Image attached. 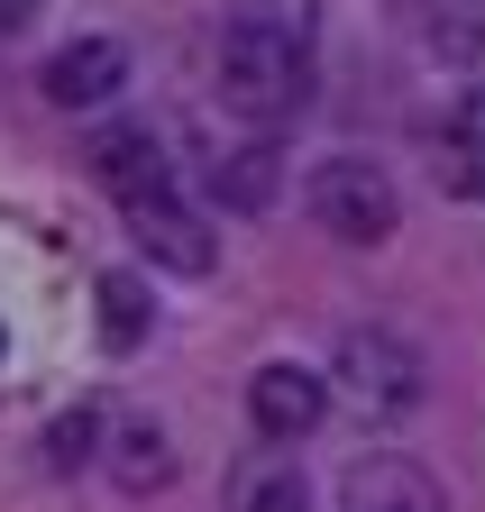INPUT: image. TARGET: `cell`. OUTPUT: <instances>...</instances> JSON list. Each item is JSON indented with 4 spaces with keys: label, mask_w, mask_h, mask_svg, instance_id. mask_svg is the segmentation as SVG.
Segmentation results:
<instances>
[{
    "label": "cell",
    "mask_w": 485,
    "mask_h": 512,
    "mask_svg": "<svg viewBox=\"0 0 485 512\" xmlns=\"http://www.w3.org/2000/svg\"><path fill=\"white\" fill-rule=\"evenodd\" d=\"M339 512H449V494L403 448H367V458L339 467Z\"/></svg>",
    "instance_id": "6"
},
{
    "label": "cell",
    "mask_w": 485,
    "mask_h": 512,
    "mask_svg": "<svg viewBox=\"0 0 485 512\" xmlns=\"http://www.w3.org/2000/svg\"><path fill=\"white\" fill-rule=\"evenodd\" d=\"M37 19V0H0V37H10V28H28Z\"/></svg>",
    "instance_id": "16"
},
{
    "label": "cell",
    "mask_w": 485,
    "mask_h": 512,
    "mask_svg": "<svg viewBox=\"0 0 485 512\" xmlns=\"http://www.w3.org/2000/svg\"><path fill=\"white\" fill-rule=\"evenodd\" d=\"M302 211H312V229L339 238V247H385L394 220H403V192L367 156H330V165H312V183H302Z\"/></svg>",
    "instance_id": "3"
},
{
    "label": "cell",
    "mask_w": 485,
    "mask_h": 512,
    "mask_svg": "<svg viewBox=\"0 0 485 512\" xmlns=\"http://www.w3.org/2000/svg\"><path fill=\"white\" fill-rule=\"evenodd\" d=\"M119 211H129V238L156 275H211L220 266V238L184 192H147V202H119Z\"/></svg>",
    "instance_id": "4"
},
{
    "label": "cell",
    "mask_w": 485,
    "mask_h": 512,
    "mask_svg": "<svg viewBox=\"0 0 485 512\" xmlns=\"http://www.w3.org/2000/svg\"><path fill=\"white\" fill-rule=\"evenodd\" d=\"M101 421H110V412H92V403L55 421V467H83V458H101Z\"/></svg>",
    "instance_id": "15"
},
{
    "label": "cell",
    "mask_w": 485,
    "mask_h": 512,
    "mask_svg": "<svg viewBox=\"0 0 485 512\" xmlns=\"http://www.w3.org/2000/svg\"><path fill=\"white\" fill-rule=\"evenodd\" d=\"M101 467H110L119 494H165V485H174V430H165L156 412L101 421Z\"/></svg>",
    "instance_id": "8"
},
{
    "label": "cell",
    "mask_w": 485,
    "mask_h": 512,
    "mask_svg": "<svg viewBox=\"0 0 485 512\" xmlns=\"http://www.w3.org/2000/svg\"><path fill=\"white\" fill-rule=\"evenodd\" d=\"M119 83H129V46H119V37H74V46H55L46 74H37V92L55 110H101Z\"/></svg>",
    "instance_id": "7"
},
{
    "label": "cell",
    "mask_w": 485,
    "mask_h": 512,
    "mask_svg": "<svg viewBox=\"0 0 485 512\" xmlns=\"http://www.w3.org/2000/svg\"><path fill=\"white\" fill-rule=\"evenodd\" d=\"M92 174L119 192V202H147V192H174V165H165V138L147 119H119L92 138Z\"/></svg>",
    "instance_id": "9"
},
{
    "label": "cell",
    "mask_w": 485,
    "mask_h": 512,
    "mask_svg": "<svg viewBox=\"0 0 485 512\" xmlns=\"http://www.w3.org/2000/svg\"><path fill=\"white\" fill-rule=\"evenodd\" d=\"M229 512H321V503L293 448H257V458L229 467Z\"/></svg>",
    "instance_id": "10"
},
{
    "label": "cell",
    "mask_w": 485,
    "mask_h": 512,
    "mask_svg": "<svg viewBox=\"0 0 485 512\" xmlns=\"http://www.w3.org/2000/svg\"><path fill=\"white\" fill-rule=\"evenodd\" d=\"M321 412H330V375H321V366L275 357V366H257V375H248V421H257V439H266V448L312 439V430H321Z\"/></svg>",
    "instance_id": "5"
},
{
    "label": "cell",
    "mask_w": 485,
    "mask_h": 512,
    "mask_svg": "<svg viewBox=\"0 0 485 512\" xmlns=\"http://www.w3.org/2000/svg\"><path fill=\"white\" fill-rule=\"evenodd\" d=\"M312 55H321V0H229L220 28V101L257 138L312 101Z\"/></svg>",
    "instance_id": "1"
},
{
    "label": "cell",
    "mask_w": 485,
    "mask_h": 512,
    "mask_svg": "<svg viewBox=\"0 0 485 512\" xmlns=\"http://www.w3.org/2000/svg\"><path fill=\"white\" fill-rule=\"evenodd\" d=\"M275 192H284V156H275V138H248V147H229V156L211 165V202H220L229 220H257Z\"/></svg>",
    "instance_id": "11"
},
{
    "label": "cell",
    "mask_w": 485,
    "mask_h": 512,
    "mask_svg": "<svg viewBox=\"0 0 485 512\" xmlns=\"http://www.w3.org/2000/svg\"><path fill=\"white\" fill-rule=\"evenodd\" d=\"M147 320H156V293H147L138 275H101V339H110V348H138Z\"/></svg>",
    "instance_id": "14"
},
{
    "label": "cell",
    "mask_w": 485,
    "mask_h": 512,
    "mask_svg": "<svg viewBox=\"0 0 485 512\" xmlns=\"http://www.w3.org/2000/svg\"><path fill=\"white\" fill-rule=\"evenodd\" d=\"M330 384H339L367 421H403L421 394H431V366H421V348H412L403 330L357 320V330H339V348H330Z\"/></svg>",
    "instance_id": "2"
},
{
    "label": "cell",
    "mask_w": 485,
    "mask_h": 512,
    "mask_svg": "<svg viewBox=\"0 0 485 512\" xmlns=\"http://www.w3.org/2000/svg\"><path fill=\"white\" fill-rule=\"evenodd\" d=\"M394 19L431 55H476L485 46V0H394Z\"/></svg>",
    "instance_id": "12"
},
{
    "label": "cell",
    "mask_w": 485,
    "mask_h": 512,
    "mask_svg": "<svg viewBox=\"0 0 485 512\" xmlns=\"http://www.w3.org/2000/svg\"><path fill=\"white\" fill-rule=\"evenodd\" d=\"M440 183H449V192H476V202H485V83H476V92L458 101V119H449Z\"/></svg>",
    "instance_id": "13"
}]
</instances>
